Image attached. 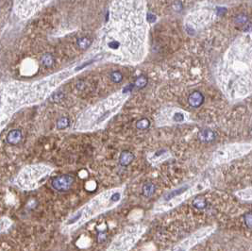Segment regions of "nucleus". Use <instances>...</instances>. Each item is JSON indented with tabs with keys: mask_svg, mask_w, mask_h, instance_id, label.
Returning <instances> with one entry per match:
<instances>
[{
	"mask_svg": "<svg viewBox=\"0 0 252 251\" xmlns=\"http://www.w3.org/2000/svg\"><path fill=\"white\" fill-rule=\"evenodd\" d=\"M193 206L198 210H202L207 206V202H206V200L203 197H196L193 201Z\"/></svg>",
	"mask_w": 252,
	"mask_h": 251,
	"instance_id": "nucleus-12",
	"label": "nucleus"
},
{
	"mask_svg": "<svg viewBox=\"0 0 252 251\" xmlns=\"http://www.w3.org/2000/svg\"><path fill=\"white\" fill-rule=\"evenodd\" d=\"M69 124H70L69 118H68V117H61L57 122V128H60V129H64L67 127H69Z\"/></svg>",
	"mask_w": 252,
	"mask_h": 251,
	"instance_id": "nucleus-14",
	"label": "nucleus"
},
{
	"mask_svg": "<svg viewBox=\"0 0 252 251\" xmlns=\"http://www.w3.org/2000/svg\"><path fill=\"white\" fill-rule=\"evenodd\" d=\"M198 137L199 140L203 143H212L215 139V133L210 128H205L199 132Z\"/></svg>",
	"mask_w": 252,
	"mask_h": 251,
	"instance_id": "nucleus-5",
	"label": "nucleus"
},
{
	"mask_svg": "<svg viewBox=\"0 0 252 251\" xmlns=\"http://www.w3.org/2000/svg\"><path fill=\"white\" fill-rule=\"evenodd\" d=\"M134 159V155L130 151H123L119 157V163L122 166L129 165Z\"/></svg>",
	"mask_w": 252,
	"mask_h": 251,
	"instance_id": "nucleus-7",
	"label": "nucleus"
},
{
	"mask_svg": "<svg viewBox=\"0 0 252 251\" xmlns=\"http://www.w3.org/2000/svg\"><path fill=\"white\" fill-rule=\"evenodd\" d=\"M245 224L248 229H252V212H249L245 214L244 216Z\"/></svg>",
	"mask_w": 252,
	"mask_h": 251,
	"instance_id": "nucleus-17",
	"label": "nucleus"
},
{
	"mask_svg": "<svg viewBox=\"0 0 252 251\" xmlns=\"http://www.w3.org/2000/svg\"><path fill=\"white\" fill-rule=\"evenodd\" d=\"M188 102L190 106L194 108H198L204 103V96L200 92H198V91H196V92H193L189 96Z\"/></svg>",
	"mask_w": 252,
	"mask_h": 251,
	"instance_id": "nucleus-4",
	"label": "nucleus"
},
{
	"mask_svg": "<svg viewBox=\"0 0 252 251\" xmlns=\"http://www.w3.org/2000/svg\"><path fill=\"white\" fill-rule=\"evenodd\" d=\"M155 193V185L151 182H147L143 186V195L146 197H150Z\"/></svg>",
	"mask_w": 252,
	"mask_h": 251,
	"instance_id": "nucleus-9",
	"label": "nucleus"
},
{
	"mask_svg": "<svg viewBox=\"0 0 252 251\" xmlns=\"http://www.w3.org/2000/svg\"><path fill=\"white\" fill-rule=\"evenodd\" d=\"M110 79L114 83H119L123 79V75L119 71H114L110 74Z\"/></svg>",
	"mask_w": 252,
	"mask_h": 251,
	"instance_id": "nucleus-16",
	"label": "nucleus"
},
{
	"mask_svg": "<svg viewBox=\"0 0 252 251\" xmlns=\"http://www.w3.org/2000/svg\"><path fill=\"white\" fill-rule=\"evenodd\" d=\"M235 22L238 25H245L247 23V17L245 14H239L235 18Z\"/></svg>",
	"mask_w": 252,
	"mask_h": 251,
	"instance_id": "nucleus-18",
	"label": "nucleus"
},
{
	"mask_svg": "<svg viewBox=\"0 0 252 251\" xmlns=\"http://www.w3.org/2000/svg\"><path fill=\"white\" fill-rule=\"evenodd\" d=\"M41 61L43 63V65L44 67H51L53 64H54V57L51 55V54H44L42 59H41Z\"/></svg>",
	"mask_w": 252,
	"mask_h": 251,
	"instance_id": "nucleus-10",
	"label": "nucleus"
},
{
	"mask_svg": "<svg viewBox=\"0 0 252 251\" xmlns=\"http://www.w3.org/2000/svg\"><path fill=\"white\" fill-rule=\"evenodd\" d=\"M138 235L139 234L137 231L134 230H129L123 232L112 241L108 248V251H127L134 244Z\"/></svg>",
	"mask_w": 252,
	"mask_h": 251,
	"instance_id": "nucleus-2",
	"label": "nucleus"
},
{
	"mask_svg": "<svg viewBox=\"0 0 252 251\" xmlns=\"http://www.w3.org/2000/svg\"><path fill=\"white\" fill-rule=\"evenodd\" d=\"M120 198L121 195L119 193H113L108 197H106V195H101L90 201L85 206L78 210L66 219L61 226L62 233L68 234L78 230L80 226L88 222L99 213L105 211L109 206L118 202Z\"/></svg>",
	"mask_w": 252,
	"mask_h": 251,
	"instance_id": "nucleus-1",
	"label": "nucleus"
},
{
	"mask_svg": "<svg viewBox=\"0 0 252 251\" xmlns=\"http://www.w3.org/2000/svg\"><path fill=\"white\" fill-rule=\"evenodd\" d=\"M11 226V221L8 218H1L0 219V232H3L7 231Z\"/></svg>",
	"mask_w": 252,
	"mask_h": 251,
	"instance_id": "nucleus-13",
	"label": "nucleus"
},
{
	"mask_svg": "<svg viewBox=\"0 0 252 251\" xmlns=\"http://www.w3.org/2000/svg\"><path fill=\"white\" fill-rule=\"evenodd\" d=\"M146 20H147V22H149V23H153V22H155V20H156V16L153 14V13H147V15H146Z\"/></svg>",
	"mask_w": 252,
	"mask_h": 251,
	"instance_id": "nucleus-20",
	"label": "nucleus"
},
{
	"mask_svg": "<svg viewBox=\"0 0 252 251\" xmlns=\"http://www.w3.org/2000/svg\"><path fill=\"white\" fill-rule=\"evenodd\" d=\"M173 119H174V121H177V122H181V121H183V119H184V116H183L182 113L178 112V113H175V114H174Z\"/></svg>",
	"mask_w": 252,
	"mask_h": 251,
	"instance_id": "nucleus-19",
	"label": "nucleus"
},
{
	"mask_svg": "<svg viewBox=\"0 0 252 251\" xmlns=\"http://www.w3.org/2000/svg\"><path fill=\"white\" fill-rule=\"evenodd\" d=\"M92 43V41L88 38V37H81V38H79L77 40V44L78 47L82 49V50H85L87 48L90 47V45Z\"/></svg>",
	"mask_w": 252,
	"mask_h": 251,
	"instance_id": "nucleus-8",
	"label": "nucleus"
},
{
	"mask_svg": "<svg viewBox=\"0 0 252 251\" xmlns=\"http://www.w3.org/2000/svg\"><path fill=\"white\" fill-rule=\"evenodd\" d=\"M22 138L23 136L20 129H12L9 132L7 136V142L11 145H17L21 142Z\"/></svg>",
	"mask_w": 252,
	"mask_h": 251,
	"instance_id": "nucleus-6",
	"label": "nucleus"
},
{
	"mask_svg": "<svg viewBox=\"0 0 252 251\" xmlns=\"http://www.w3.org/2000/svg\"><path fill=\"white\" fill-rule=\"evenodd\" d=\"M75 182V177L72 175H62L59 176L52 181V187L59 192L68 191Z\"/></svg>",
	"mask_w": 252,
	"mask_h": 251,
	"instance_id": "nucleus-3",
	"label": "nucleus"
},
{
	"mask_svg": "<svg viewBox=\"0 0 252 251\" xmlns=\"http://www.w3.org/2000/svg\"><path fill=\"white\" fill-rule=\"evenodd\" d=\"M150 126V122L146 118H143L136 123V128L138 129H146Z\"/></svg>",
	"mask_w": 252,
	"mask_h": 251,
	"instance_id": "nucleus-15",
	"label": "nucleus"
},
{
	"mask_svg": "<svg viewBox=\"0 0 252 251\" xmlns=\"http://www.w3.org/2000/svg\"><path fill=\"white\" fill-rule=\"evenodd\" d=\"M147 84V78L145 76H139L138 78H137L134 81V86L136 88H138V89H143L146 86Z\"/></svg>",
	"mask_w": 252,
	"mask_h": 251,
	"instance_id": "nucleus-11",
	"label": "nucleus"
}]
</instances>
